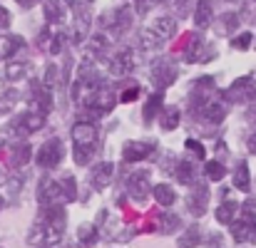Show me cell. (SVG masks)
I'll return each mask as SVG.
<instances>
[{"label":"cell","instance_id":"obj_1","mask_svg":"<svg viewBox=\"0 0 256 248\" xmlns=\"http://www.w3.org/2000/svg\"><path fill=\"white\" fill-rule=\"evenodd\" d=\"M72 142H75V162L85 166L100 147V132L92 122H78L72 127Z\"/></svg>","mask_w":256,"mask_h":248},{"label":"cell","instance_id":"obj_2","mask_svg":"<svg viewBox=\"0 0 256 248\" xmlns=\"http://www.w3.org/2000/svg\"><path fill=\"white\" fill-rule=\"evenodd\" d=\"M100 25H102L100 32H102L110 42L117 40L120 35H124V32L132 27V10H130V5H120V7L104 12L102 20H100Z\"/></svg>","mask_w":256,"mask_h":248},{"label":"cell","instance_id":"obj_3","mask_svg":"<svg viewBox=\"0 0 256 248\" xmlns=\"http://www.w3.org/2000/svg\"><path fill=\"white\" fill-rule=\"evenodd\" d=\"M254 99H256V80L252 75H244V77L234 80L232 87L226 89V102L246 104V102H254Z\"/></svg>","mask_w":256,"mask_h":248},{"label":"cell","instance_id":"obj_4","mask_svg":"<svg viewBox=\"0 0 256 248\" xmlns=\"http://www.w3.org/2000/svg\"><path fill=\"white\" fill-rule=\"evenodd\" d=\"M62 154H65V147L58 137L42 142V147L38 149V164L42 169H55V166L62 162Z\"/></svg>","mask_w":256,"mask_h":248},{"label":"cell","instance_id":"obj_5","mask_svg":"<svg viewBox=\"0 0 256 248\" xmlns=\"http://www.w3.org/2000/svg\"><path fill=\"white\" fill-rule=\"evenodd\" d=\"M152 82L157 84L160 89H167L170 84L176 82V65L172 62L170 57H157L152 62Z\"/></svg>","mask_w":256,"mask_h":248},{"label":"cell","instance_id":"obj_6","mask_svg":"<svg viewBox=\"0 0 256 248\" xmlns=\"http://www.w3.org/2000/svg\"><path fill=\"white\" fill-rule=\"evenodd\" d=\"M194 112L202 114V119L209 122V124H222L224 117H226V99H222V97H209V99H206L204 104H199Z\"/></svg>","mask_w":256,"mask_h":248},{"label":"cell","instance_id":"obj_7","mask_svg":"<svg viewBox=\"0 0 256 248\" xmlns=\"http://www.w3.org/2000/svg\"><path fill=\"white\" fill-rule=\"evenodd\" d=\"M134 65H137V57H134L132 47H122L110 57V72L117 75V77H127L134 70Z\"/></svg>","mask_w":256,"mask_h":248},{"label":"cell","instance_id":"obj_8","mask_svg":"<svg viewBox=\"0 0 256 248\" xmlns=\"http://www.w3.org/2000/svg\"><path fill=\"white\" fill-rule=\"evenodd\" d=\"M45 127V114L40 112H28V114H20L12 124H10V132L22 137V134H35Z\"/></svg>","mask_w":256,"mask_h":248},{"label":"cell","instance_id":"obj_9","mask_svg":"<svg viewBox=\"0 0 256 248\" xmlns=\"http://www.w3.org/2000/svg\"><path fill=\"white\" fill-rule=\"evenodd\" d=\"M38 201L42 206H58L62 204V189H60V181L50 179V176H42L40 186H38Z\"/></svg>","mask_w":256,"mask_h":248},{"label":"cell","instance_id":"obj_10","mask_svg":"<svg viewBox=\"0 0 256 248\" xmlns=\"http://www.w3.org/2000/svg\"><path fill=\"white\" fill-rule=\"evenodd\" d=\"M157 152V144L154 142H150V139H134V142H127L124 147H122V157L127 159V162H142V159H147V157H152Z\"/></svg>","mask_w":256,"mask_h":248},{"label":"cell","instance_id":"obj_11","mask_svg":"<svg viewBox=\"0 0 256 248\" xmlns=\"http://www.w3.org/2000/svg\"><path fill=\"white\" fill-rule=\"evenodd\" d=\"M152 184H150V171H132L130 179H127V194L134 199V201H144L147 194H150Z\"/></svg>","mask_w":256,"mask_h":248},{"label":"cell","instance_id":"obj_12","mask_svg":"<svg viewBox=\"0 0 256 248\" xmlns=\"http://www.w3.org/2000/svg\"><path fill=\"white\" fill-rule=\"evenodd\" d=\"M206 206H209V189H206V184L196 181L192 186V194L186 196V209L192 216H204Z\"/></svg>","mask_w":256,"mask_h":248},{"label":"cell","instance_id":"obj_13","mask_svg":"<svg viewBox=\"0 0 256 248\" xmlns=\"http://www.w3.org/2000/svg\"><path fill=\"white\" fill-rule=\"evenodd\" d=\"M62 25H48L40 35V47L48 52V55H58L62 50Z\"/></svg>","mask_w":256,"mask_h":248},{"label":"cell","instance_id":"obj_14","mask_svg":"<svg viewBox=\"0 0 256 248\" xmlns=\"http://www.w3.org/2000/svg\"><path fill=\"white\" fill-rule=\"evenodd\" d=\"M232 234L236 244H256V219H244L239 216L232 224Z\"/></svg>","mask_w":256,"mask_h":248},{"label":"cell","instance_id":"obj_15","mask_svg":"<svg viewBox=\"0 0 256 248\" xmlns=\"http://www.w3.org/2000/svg\"><path fill=\"white\" fill-rule=\"evenodd\" d=\"M30 104L35 107L32 112H40V114H48L52 109V94H50V87L45 84H32V97H30Z\"/></svg>","mask_w":256,"mask_h":248},{"label":"cell","instance_id":"obj_16","mask_svg":"<svg viewBox=\"0 0 256 248\" xmlns=\"http://www.w3.org/2000/svg\"><path fill=\"white\" fill-rule=\"evenodd\" d=\"M112 171H114V166L110 164V162H102V164L94 166L92 174H90V184H92V189L102 191V189L112 181Z\"/></svg>","mask_w":256,"mask_h":248},{"label":"cell","instance_id":"obj_17","mask_svg":"<svg viewBox=\"0 0 256 248\" xmlns=\"http://www.w3.org/2000/svg\"><path fill=\"white\" fill-rule=\"evenodd\" d=\"M150 30H152V32H154L162 42H167L172 35L176 32V20H174L172 15H162V17H157V20L150 25Z\"/></svg>","mask_w":256,"mask_h":248},{"label":"cell","instance_id":"obj_18","mask_svg":"<svg viewBox=\"0 0 256 248\" xmlns=\"http://www.w3.org/2000/svg\"><path fill=\"white\" fill-rule=\"evenodd\" d=\"M25 50V40L20 35H0V60H8Z\"/></svg>","mask_w":256,"mask_h":248},{"label":"cell","instance_id":"obj_19","mask_svg":"<svg viewBox=\"0 0 256 248\" xmlns=\"http://www.w3.org/2000/svg\"><path fill=\"white\" fill-rule=\"evenodd\" d=\"M172 171H174V176H176L179 184H184V186H194V184H196V166L192 164L189 159L176 162Z\"/></svg>","mask_w":256,"mask_h":248},{"label":"cell","instance_id":"obj_20","mask_svg":"<svg viewBox=\"0 0 256 248\" xmlns=\"http://www.w3.org/2000/svg\"><path fill=\"white\" fill-rule=\"evenodd\" d=\"M239 211H242V206L236 204V201H224V204H219V209H216V221L219 224H234L236 219H239Z\"/></svg>","mask_w":256,"mask_h":248},{"label":"cell","instance_id":"obj_21","mask_svg":"<svg viewBox=\"0 0 256 248\" xmlns=\"http://www.w3.org/2000/svg\"><path fill=\"white\" fill-rule=\"evenodd\" d=\"M212 15H214V10H212V0H199L196 2V10H194V22H196V27H209L212 25Z\"/></svg>","mask_w":256,"mask_h":248},{"label":"cell","instance_id":"obj_22","mask_svg":"<svg viewBox=\"0 0 256 248\" xmlns=\"http://www.w3.org/2000/svg\"><path fill=\"white\" fill-rule=\"evenodd\" d=\"M62 12H65L62 0H48L45 2V20H48V25H62Z\"/></svg>","mask_w":256,"mask_h":248},{"label":"cell","instance_id":"obj_23","mask_svg":"<svg viewBox=\"0 0 256 248\" xmlns=\"http://www.w3.org/2000/svg\"><path fill=\"white\" fill-rule=\"evenodd\" d=\"M30 70H32V65H30V62H10V65L5 67V80L18 82V80L28 77V75H30Z\"/></svg>","mask_w":256,"mask_h":248},{"label":"cell","instance_id":"obj_24","mask_svg":"<svg viewBox=\"0 0 256 248\" xmlns=\"http://www.w3.org/2000/svg\"><path fill=\"white\" fill-rule=\"evenodd\" d=\"M179 122H182V114H179L176 107H167V109L162 112V117H160V127H162L164 132H174V129L179 127Z\"/></svg>","mask_w":256,"mask_h":248},{"label":"cell","instance_id":"obj_25","mask_svg":"<svg viewBox=\"0 0 256 248\" xmlns=\"http://www.w3.org/2000/svg\"><path fill=\"white\" fill-rule=\"evenodd\" d=\"M234 186L242 189V191H249L252 176H249V166H246V162H239L236 169H234Z\"/></svg>","mask_w":256,"mask_h":248},{"label":"cell","instance_id":"obj_26","mask_svg":"<svg viewBox=\"0 0 256 248\" xmlns=\"http://www.w3.org/2000/svg\"><path fill=\"white\" fill-rule=\"evenodd\" d=\"M162 99H164L162 92H154V94L147 99V104H144V122H152L157 114H162V112H160V109H162Z\"/></svg>","mask_w":256,"mask_h":248},{"label":"cell","instance_id":"obj_27","mask_svg":"<svg viewBox=\"0 0 256 248\" xmlns=\"http://www.w3.org/2000/svg\"><path fill=\"white\" fill-rule=\"evenodd\" d=\"M140 47H142V52H154V50L162 47V40H160L152 30H144V32L140 35Z\"/></svg>","mask_w":256,"mask_h":248},{"label":"cell","instance_id":"obj_28","mask_svg":"<svg viewBox=\"0 0 256 248\" xmlns=\"http://www.w3.org/2000/svg\"><path fill=\"white\" fill-rule=\"evenodd\" d=\"M154 199L162 206H172L176 201V194H174V189H172L170 184H160V186H154Z\"/></svg>","mask_w":256,"mask_h":248},{"label":"cell","instance_id":"obj_29","mask_svg":"<svg viewBox=\"0 0 256 248\" xmlns=\"http://www.w3.org/2000/svg\"><path fill=\"white\" fill-rule=\"evenodd\" d=\"M97 226H92V224H85V226H80L78 229V241L82 244V246H92V244H97Z\"/></svg>","mask_w":256,"mask_h":248},{"label":"cell","instance_id":"obj_30","mask_svg":"<svg viewBox=\"0 0 256 248\" xmlns=\"http://www.w3.org/2000/svg\"><path fill=\"white\" fill-rule=\"evenodd\" d=\"M30 152H32V149H30L28 144H18V147L12 149V157H10V166H15V169H18V166L28 164V162H30Z\"/></svg>","mask_w":256,"mask_h":248},{"label":"cell","instance_id":"obj_31","mask_svg":"<svg viewBox=\"0 0 256 248\" xmlns=\"http://www.w3.org/2000/svg\"><path fill=\"white\" fill-rule=\"evenodd\" d=\"M199 244H202V234H199L196 226L186 229V234H182V239H179V248H194Z\"/></svg>","mask_w":256,"mask_h":248},{"label":"cell","instance_id":"obj_32","mask_svg":"<svg viewBox=\"0 0 256 248\" xmlns=\"http://www.w3.org/2000/svg\"><path fill=\"white\" fill-rule=\"evenodd\" d=\"M157 224H160V231H162V234H170V231H174V229L179 226V219H176L172 211H162V214L157 216Z\"/></svg>","mask_w":256,"mask_h":248},{"label":"cell","instance_id":"obj_33","mask_svg":"<svg viewBox=\"0 0 256 248\" xmlns=\"http://www.w3.org/2000/svg\"><path fill=\"white\" fill-rule=\"evenodd\" d=\"M18 102H20V92H18V89L2 92V94H0V114H2V112H10Z\"/></svg>","mask_w":256,"mask_h":248},{"label":"cell","instance_id":"obj_34","mask_svg":"<svg viewBox=\"0 0 256 248\" xmlns=\"http://www.w3.org/2000/svg\"><path fill=\"white\" fill-rule=\"evenodd\" d=\"M204 174H206L212 181H222L224 174H226V169H224L222 162H206V164H204Z\"/></svg>","mask_w":256,"mask_h":248},{"label":"cell","instance_id":"obj_35","mask_svg":"<svg viewBox=\"0 0 256 248\" xmlns=\"http://www.w3.org/2000/svg\"><path fill=\"white\" fill-rule=\"evenodd\" d=\"M60 189H62V199H65V201H72V199L78 196L75 179H72L70 174H65V176H62V181H60Z\"/></svg>","mask_w":256,"mask_h":248},{"label":"cell","instance_id":"obj_36","mask_svg":"<svg viewBox=\"0 0 256 248\" xmlns=\"http://www.w3.org/2000/svg\"><path fill=\"white\" fill-rule=\"evenodd\" d=\"M242 17L246 22H256V0H244V7H242Z\"/></svg>","mask_w":256,"mask_h":248},{"label":"cell","instance_id":"obj_37","mask_svg":"<svg viewBox=\"0 0 256 248\" xmlns=\"http://www.w3.org/2000/svg\"><path fill=\"white\" fill-rule=\"evenodd\" d=\"M232 47L234 50H249L252 47V32H242L232 40Z\"/></svg>","mask_w":256,"mask_h":248},{"label":"cell","instance_id":"obj_38","mask_svg":"<svg viewBox=\"0 0 256 248\" xmlns=\"http://www.w3.org/2000/svg\"><path fill=\"white\" fill-rule=\"evenodd\" d=\"M184 149H186V152H192V157L204 159V147H202L196 139H186V142H184Z\"/></svg>","mask_w":256,"mask_h":248},{"label":"cell","instance_id":"obj_39","mask_svg":"<svg viewBox=\"0 0 256 248\" xmlns=\"http://www.w3.org/2000/svg\"><path fill=\"white\" fill-rule=\"evenodd\" d=\"M160 2H162V0H137V12H140V15H147V12H152Z\"/></svg>","mask_w":256,"mask_h":248},{"label":"cell","instance_id":"obj_40","mask_svg":"<svg viewBox=\"0 0 256 248\" xmlns=\"http://www.w3.org/2000/svg\"><path fill=\"white\" fill-rule=\"evenodd\" d=\"M55 75H58V67H55L52 62H48V67H45V77H42V84H45V87H52V84H55V80H58Z\"/></svg>","mask_w":256,"mask_h":248},{"label":"cell","instance_id":"obj_41","mask_svg":"<svg viewBox=\"0 0 256 248\" xmlns=\"http://www.w3.org/2000/svg\"><path fill=\"white\" fill-rule=\"evenodd\" d=\"M137 94H140V87H130V89H124V92L120 94V99H122V102H134Z\"/></svg>","mask_w":256,"mask_h":248},{"label":"cell","instance_id":"obj_42","mask_svg":"<svg viewBox=\"0 0 256 248\" xmlns=\"http://www.w3.org/2000/svg\"><path fill=\"white\" fill-rule=\"evenodd\" d=\"M224 25H226V30H234L239 25V15L236 12H226L224 15Z\"/></svg>","mask_w":256,"mask_h":248},{"label":"cell","instance_id":"obj_43","mask_svg":"<svg viewBox=\"0 0 256 248\" xmlns=\"http://www.w3.org/2000/svg\"><path fill=\"white\" fill-rule=\"evenodd\" d=\"M164 2L170 5L174 12H184V7H186V2H189V0H164Z\"/></svg>","mask_w":256,"mask_h":248},{"label":"cell","instance_id":"obj_44","mask_svg":"<svg viewBox=\"0 0 256 248\" xmlns=\"http://www.w3.org/2000/svg\"><path fill=\"white\" fill-rule=\"evenodd\" d=\"M5 25H10V12L0 5V27H5Z\"/></svg>","mask_w":256,"mask_h":248},{"label":"cell","instance_id":"obj_45","mask_svg":"<svg viewBox=\"0 0 256 248\" xmlns=\"http://www.w3.org/2000/svg\"><path fill=\"white\" fill-rule=\"evenodd\" d=\"M209 246H212V248H224V241H222V236H212V239H209Z\"/></svg>","mask_w":256,"mask_h":248},{"label":"cell","instance_id":"obj_46","mask_svg":"<svg viewBox=\"0 0 256 248\" xmlns=\"http://www.w3.org/2000/svg\"><path fill=\"white\" fill-rule=\"evenodd\" d=\"M249 152H252V154H256V132L249 137Z\"/></svg>","mask_w":256,"mask_h":248},{"label":"cell","instance_id":"obj_47","mask_svg":"<svg viewBox=\"0 0 256 248\" xmlns=\"http://www.w3.org/2000/svg\"><path fill=\"white\" fill-rule=\"evenodd\" d=\"M18 2H20V5H22V7H32V5H35V2H38V0H18Z\"/></svg>","mask_w":256,"mask_h":248},{"label":"cell","instance_id":"obj_48","mask_svg":"<svg viewBox=\"0 0 256 248\" xmlns=\"http://www.w3.org/2000/svg\"><path fill=\"white\" fill-rule=\"evenodd\" d=\"M249 119H252V122L256 124V107H254V112H252V117H249Z\"/></svg>","mask_w":256,"mask_h":248},{"label":"cell","instance_id":"obj_49","mask_svg":"<svg viewBox=\"0 0 256 248\" xmlns=\"http://www.w3.org/2000/svg\"><path fill=\"white\" fill-rule=\"evenodd\" d=\"M2 206H5V201H2V196H0V209H2Z\"/></svg>","mask_w":256,"mask_h":248}]
</instances>
